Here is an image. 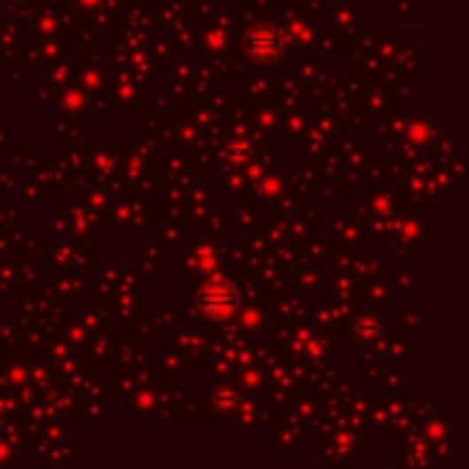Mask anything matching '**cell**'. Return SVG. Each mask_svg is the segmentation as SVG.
<instances>
[{"mask_svg":"<svg viewBox=\"0 0 469 469\" xmlns=\"http://www.w3.org/2000/svg\"><path fill=\"white\" fill-rule=\"evenodd\" d=\"M234 291L223 283H214L204 291V308H209L211 313H219V311H226L234 305Z\"/></svg>","mask_w":469,"mask_h":469,"instance_id":"1","label":"cell"}]
</instances>
